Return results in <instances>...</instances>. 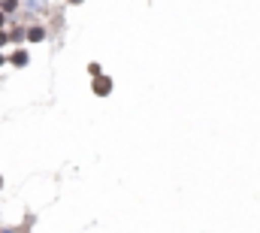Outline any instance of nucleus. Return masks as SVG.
I'll return each mask as SVG.
<instances>
[{
	"label": "nucleus",
	"instance_id": "obj_1",
	"mask_svg": "<svg viewBox=\"0 0 260 233\" xmlns=\"http://www.w3.org/2000/svg\"><path fill=\"white\" fill-rule=\"evenodd\" d=\"M112 88H115L112 76H106V73L91 76V91H94V97H109V94H112Z\"/></svg>",
	"mask_w": 260,
	"mask_h": 233
},
{
	"label": "nucleus",
	"instance_id": "obj_10",
	"mask_svg": "<svg viewBox=\"0 0 260 233\" xmlns=\"http://www.w3.org/2000/svg\"><path fill=\"white\" fill-rule=\"evenodd\" d=\"M85 0H67V6H82Z\"/></svg>",
	"mask_w": 260,
	"mask_h": 233
},
{
	"label": "nucleus",
	"instance_id": "obj_12",
	"mask_svg": "<svg viewBox=\"0 0 260 233\" xmlns=\"http://www.w3.org/2000/svg\"><path fill=\"white\" fill-rule=\"evenodd\" d=\"M0 191H3V176H0Z\"/></svg>",
	"mask_w": 260,
	"mask_h": 233
},
{
	"label": "nucleus",
	"instance_id": "obj_5",
	"mask_svg": "<svg viewBox=\"0 0 260 233\" xmlns=\"http://www.w3.org/2000/svg\"><path fill=\"white\" fill-rule=\"evenodd\" d=\"M21 43H24V27L18 24V27L9 31V46H21Z\"/></svg>",
	"mask_w": 260,
	"mask_h": 233
},
{
	"label": "nucleus",
	"instance_id": "obj_2",
	"mask_svg": "<svg viewBox=\"0 0 260 233\" xmlns=\"http://www.w3.org/2000/svg\"><path fill=\"white\" fill-rule=\"evenodd\" d=\"M46 37H49L46 24H27L24 27V43H46Z\"/></svg>",
	"mask_w": 260,
	"mask_h": 233
},
{
	"label": "nucleus",
	"instance_id": "obj_3",
	"mask_svg": "<svg viewBox=\"0 0 260 233\" xmlns=\"http://www.w3.org/2000/svg\"><path fill=\"white\" fill-rule=\"evenodd\" d=\"M6 61H9L12 67H18V70H24V67L30 64V52H27V49H21V46H15V49L6 55Z\"/></svg>",
	"mask_w": 260,
	"mask_h": 233
},
{
	"label": "nucleus",
	"instance_id": "obj_7",
	"mask_svg": "<svg viewBox=\"0 0 260 233\" xmlns=\"http://www.w3.org/2000/svg\"><path fill=\"white\" fill-rule=\"evenodd\" d=\"M88 73H91V76H100V73H103V67H100L97 61H91V64H88Z\"/></svg>",
	"mask_w": 260,
	"mask_h": 233
},
{
	"label": "nucleus",
	"instance_id": "obj_6",
	"mask_svg": "<svg viewBox=\"0 0 260 233\" xmlns=\"http://www.w3.org/2000/svg\"><path fill=\"white\" fill-rule=\"evenodd\" d=\"M0 9H3L6 15H15V12L21 9V0H0Z\"/></svg>",
	"mask_w": 260,
	"mask_h": 233
},
{
	"label": "nucleus",
	"instance_id": "obj_11",
	"mask_svg": "<svg viewBox=\"0 0 260 233\" xmlns=\"http://www.w3.org/2000/svg\"><path fill=\"white\" fill-rule=\"evenodd\" d=\"M3 64H9V61H6V55H3V52H0V67H3Z\"/></svg>",
	"mask_w": 260,
	"mask_h": 233
},
{
	"label": "nucleus",
	"instance_id": "obj_8",
	"mask_svg": "<svg viewBox=\"0 0 260 233\" xmlns=\"http://www.w3.org/2000/svg\"><path fill=\"white\" fill-rule=\"evenodd\" d=\"M9 46V31H0V52Z\"/></svg>",
	"mask_w": 260,
	"mask_h": 233
},
{
	"label": "nucleus",
	"instance_id": "obj_4",
	"mask_svg": "<svg viewBox=\"0 0 260 233\" xmlns=\"http://www.w3.org/2000/svg\"><path fill=\"white\" fill-rule=\"evenodd\" d=\"M21 6L27 12H46L49 9V0H21Z\"/></svg>",
	"mask_w": 260,
	"mask_h": 233
},
{
	"label": "nucleus",
	"instance_id": "obj_9",
	"mask_svg": "<svg viewBox=\"0 0 260 233\" xmlns=\"http://www.w3.org/2000/svg\"><path fill=\"white\" fill-rule=\"evenodd\" d=\"M6 24H9V15H6V12H3V9H0V31H3V27H6Z\"/></svg>",
	"mask_w": 260,
	"mask_h": 233
}]
</instances>
